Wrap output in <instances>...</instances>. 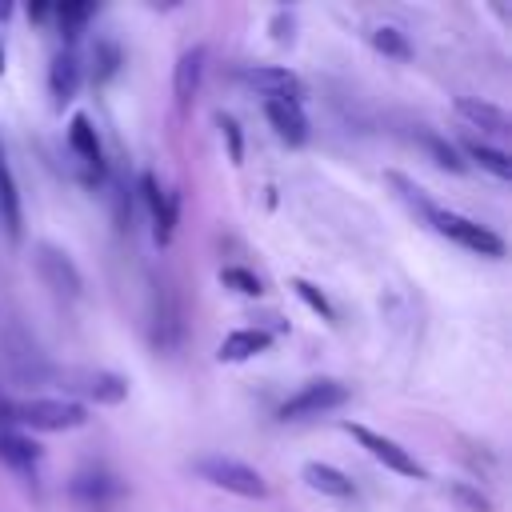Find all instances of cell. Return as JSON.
Masks as SVG:
<instances>
[{"instance_id": "obj_1", "label": "cell", "mask_w": 512, "mask_h": 512, "mask_svg": "<svg viewBox=\"0 0 512 512\" xmlns=\"http://www.w3.org/2000/svg\"><path fill=\"white\" fill-rule=\"evenodd\" d=\"M88 420L80 400L68 396H32V400H0V424H24L36 432H68Z\"/></svg>"}, {"instance_id": "obj_2", "label": "cell", "mask_w": 512, "mask_h": 512, "mask_svg": "<svg viewBox=\"0 0 512 512\" xmlns=\"http://www.w3.org/2000/svg\"><path fill=\"white\" fill-rule=\"evenodd\" d=\"M36 384H52L60 392H80L96 404H120L128 396V380L108 372V368H56V364H36L28 372Z\"/></svg>"}, {"instance_id": "obj_3", "label": "cell", "mask_w": 512, "mask_h": 512, "mask_svg": "<svg viewBox=\"0 0 512 512\" xmlns=\"http://www.w3.org/2000/svg\"><path fill=\"white\" fill-rule=\"evenodd\" d=\"M208 484H216V488H224V492H236V496H248V500H260L264 492H268V484H264V476L252 468V464H244V460H236V456H200L196 464H192Z\"/></svg>"}, {"instance_id": "obj_4", "label": "cell", "mask_w": 512, "mask_h": 512, "mask_svg": "<svg viewBox=\"0 0 512 512\" xmlns=\"http://www.w3.org/2000/svg\"><path fill=\"white\" fill-rule=\"evenodd\" d=\"M424 220H428L440 236L456 240V244L468 248V252H480V256H504V240H500L492 228H484V224H476V220H468V216H460V212L432 208Z\"/></svg>"}, {"instance_id": "obj_5", "label": "cell", "mask_w": 512, "mask_h": 512, "mask_svg": "<svg viewBox=\"0 0 512 512\" xmlns=\"http://www.w3.org/2000/svg\"><path fill=\"white\" fill-rule=\"evenodd\" d=\"M348 396H352V392H348V384H340V380H308V384H300V388L276 408V416H280V420L324 416V412L340 408Z\"/></svg>"}, {"instance_id": "obj_6", "label": "cell", "mask_w": 512, "mask_h": 512, "mask_svg": "<svg viewBox=\"0 0 512 512\" xmlns=\"http://www.w3.org/2000/svg\"><path fill=\"white\" fill-rule=\"evenodd\" d=\"M32 264H36V276L44 280V288H52L56 296H80V288H84V276H80V268H76V260L60 248V244H52V240H40L36 248H32Z\"/></svg>"}, {"instance_id": "obj_7", "label": "cell", "mask_w": 512, "mask_h": 512, "mask_svg": "<svg viewBox=\"0 0 512 512\" xmlns=\"http://www.w3.org/2000/svg\"><path fill=\"white\" fill-rule=\"evenodd\" d=\"M180 292L168 276L152 280V344L172 352L180 344V332H184V320H180Z\"/></svg>"}, {"instance_id": "obj_8", "label": "cell", "mask_w": 512, "mask_h": 512, "mask_svg": "<svg viewBox=\"0 0 512 512\" xmlns=\"http://www.w3.org/2000/svg\"><path fill=\"white\" fill-rule=\"evenodd\" d=\"M236 80L248 84V88H256L268 100H292V104H300V96H304L300 76L288 72V68H276V64H244V68H236Z\"/></svg>"}, {"instance_id": "obj_9", "label": "cell", "mask_w": 512, "mask_h": 512, "mask_svg": "<svg viewBox=\"0 0 512 512\" xmlns=\"http://www.w3.org/2000/svg\"><path fill=\"white\" fill-rule=\"evenodd\" d=\"M344 432L348 436H356L364 448H368V456H376L384 468H392V472H400V476H424V468H420V460L408 452V448H400L396 440H388V436H380V432H372V428H364V424H344Z\"/></svg>"}, {"instance_id": "obj_10", "label": "cell", "mask_w": 512, "mask_h": 512, "mask_svg": "<svg viewBox=\"0 0 512 512\" xmlns=\"http://www.w3.org/2000/svg\"><path fill=\"white\" fill-rule=\"evenodd\" d=\"M200 80H204V48L192 44L188 52H180L176 72H172V96H176V108H180V112H188V104L196 100Z\"/></svg>"}, {"instance_id": "obj_11", "label": "cell", "mask_w": 512, "mask_h": 512, "mask_svg": "<svg viewBox=\"0 0 512 512\" xmlns=\"http://www.w3.org/2000/svg\"><path fill=\"white\" fill-rule=\"evenodd\" d=\"M140 188H144V200H148V212H152V232H156V244H168L172 240V228H176V196L164 192L156 184V176H140Z\"/></svg>"}, {"instance_id": "obj_12", "label": "cell", "mask_w": 512, "mask_h": 512, "mask_svg": "<svg viewBox=\"0 0 512 512\" xmlns=\"http://www.w3.org/2000/svg\"><path fill=\"white\" fill-rule=\"evenodd\" d=\"M0 228L8 240H20L24 232V220H20V192H16V176H12V164H8V152L0 144Z\"/></svg>"}, {"instance_id": "obj_13", "label": "cell", "mask_w": 512, "mask_h": 512, "mask_svg": "<svg viewBox=\"0 0 512 512\" xmlns=\"http://www.w3.org/2000/svg\"><path fill=\"white\" fill-rule=\"evenodd\" d=\"M264 116H268V124L276 128L280 140H288V144H304L308 140V120H304L300 104H292V100H268L264 104Z\"/></svg>"}, {"instance_id": "obj_14", "label": "cell", "mask_w": 512, "mask_h": 512, "mask_svg": "<svg viewBox=\"0 0 512 512\" xmlns=\"http://www.w3.org/2000/svg\"><path fill=\"white\" fill-rule=\"evenodd\" d=\"M68 148L76 152V160H80L84 168H92V172L100 176V168H104L100 136H96V128H92V120H88L84 112H76V116H72V124H68Z\"/></svg>"}, {"instance_id": "obj_15", "label": "cell", "mask_w": 512, "mask_h": 512, "mask_svg": "<svg viewBox=\"0 0 512 512\" xmlns=\"http://www.w3.org/2000/svg\"><path fill=\"white\" fill-rule=\"evenodd\" d=\"M272 344V332L268 328H236V332H228L224 340H220V360H228V364H236V360H252V356H260L264 348Z\"/></svg>"}, {"instance_id": "obj_16", "label": "cell", "mask_w": 512, "mask_h": 512, "mask_svg": "<svg viewBox=\"0 0 512 512\" xmlns=\"http://www.w3.org/2000/svg\"><path fill=\"white\" fill-rule=\"evenodd\" d=\"M76 88H80V60H76V52L64 48V52L52 56V68H48V92H52L56 104H64V100L76 96Z\"/></svg>"}, {"instance_id": "obj_17", "label": "cell", "mask_w": 512, "mask_h": 512, "mask_svg": "<svg viewBox=\"0 0 512 512\" xmlns=\"http://www.w3.org/2000/svg\"><path fill=\"white\" fill-rule=\"evenodd\" d=\"M456 112H460L468 124H476V128H488V132H508V112H504L500 104H492V100L460 96V100H456Z\"/></svg>"}, {"instance_id": "obj_18", "label": "cell", "mask_w": 512, "mask_h": 512, "mask_svg": "<svg viewBox=\"0 0 512 512\" xmlns=\"http://www.w3.org/2000/svg\"><path fill=\"white\" fill-rule=\"evenodd\" d=\"M304 484L308 488H316V492H324V496H352V480L340 472V468H332V464H324V460H308L304 464Z\"/></svg>"}, {"instance_id": "obj_19", "label": "cell", "mask_w": 512, "mask_h": 512, "mask_svg": "<svg viewBox=\"0 0 512 512\" xmlns=\"http://www.w3.org/2000/svg\"><path fill=\"white\" fill-rule=\"evenodd\" d=\"M0 460H8L12 468H32L40 460V448L28 436H20V432L0 428Z\"/></svg>"}, {"instance_id": "obj_20", "label": "cell", "mask_w": 512, "mask_h": 512, "mask_svg": "<svg viewBox=\"0 0 512 512\" xmlns=\"http://www.w3.org/2000/svg\"><path fill=\"white\" fill-rule=\"evenodd\" d=\"M464 152H468L480 168H488L492 176H500V180L512 176V156H508L504 148H492V144H484V140H464Z\"/></svg>"}, {"instance_id": "obj_21", "label": "cell", "mask_w": 512, "mask_h": 512, "mask_svg": "<svg viewBox=\"0 0 512 512\" xmlns=\"http://www.w3.org/2000/svg\"><path fill=\"white\" fill-rule=\"evenodd\" d=\"M416 140L432 152V160H436L440 168H448V172H464V160H460L456 144H448V140H444V136H436V132H416Z\"/></svg>"}, {"instance_id": "obj_22", "label": "cell", "mask_w": 512, "mask_h": 512, "mask_svg": "<svg viewBox=\"0 0 512 512\" xmlns=\"http://www.w3.org/2000/svg\"><path fill=\"white\" fill-rule=\"evenodd\" d=\"M72 492L76 496H92V500H100V496H116L120 492V484L112 480V476H92V472H80L76 480H72Z\"/></svg>"}, {"instance_id": "obj_23", "label": "cell", "mask_w": 512, "mask_h": 512, "mask_svg": "<svg viewBox=\"0 0 512 512\" xmlns=\"http://www.w3.org/2000/svg\"><path fill=\"white\" fill-rule=\"evenodd\" d=\"M372 44L380 48V52H388V56H412V48H408V40H404V32L400 28H388V24H380V28H372Z\"/></svg>"}, {"instance_id": "obj_24", "label": "cell", "mask_w": 512, "mask_h": 512, "mask_svg": "<svg viewBox=\"0 0 512 512\" xmlns=\"http://www.w3.org/2000/svg\"><path fill=\"white\" fill-rule=\"evenodd\" d=\"M220 280H224V284H232V288H236V292H244V296H260V292H264L260 276H252V272H244V268H224V272H220Z\"/></svg>"}, {"instance_id": "obj_25", "label": "cell", "mask_w": 512, "mask_h": 512, "mask_svg": "<svg viewBox=\"0 0 512 512\" xmlns=\"http://www.w3.org/2000/svg\"><path fill=\"white\" fill-rule=\"evenodd\" d=\"M292 288H296V296H300V300H304L308 308H316V312H320L324 320H336V308H332V304L324 300V292H316V288H312L308 280H292Z\"/></svg>"}, {"instance_id": "obj_26", "label": "cell", "mask_w": 512, "mask_h": 512, "mask_svg": "<svg viewBox=\"0 0 512 512\" xmlns=\"http://www.w3.org/2000/svg\"><path fill=\"white\" fill-rule=\"evenodd\" d=\"M92 12H96L92 4H60V8H56V16H60V24H64L68 36H76V28H80Z\"/></svg>"}, {"instance_id": "obj_27", "label": "cell", "mask_w": 512, "mask_h": 512, "mask_svg": "<svg viewBox=\"0 0 512 512\" xmlns=\"http://www.w3.org/2000/svg\"><path fill=\"white\" fill-rule=\"evenodd\" d=\"M220 128H224V136H228V152H232V160H240V128H236V120L232 116H220Z\"/></svg>"}, {"instance_id": "obj_28", "label": "cell", "mask_w": 512, "mask_h": 512, "mask_svg": "<svg viewBox=\"0 0 512 512\" xmlns=\"http://www.w3.org/2000/svg\"><path fill=\"white\" fill-rule=\"evenodd\" d=\"M452 492H456L472 512H488V508H492V504H488V496H480V492H472V488H464V484H456Z\"/></svg>"}, {"instance_id": "obj_29", "label": "cell", "mask_w": 512, "mask_h": 512, "mask_svg": "<svg viewBox=\"0 0 512 512\" xmlns=\"http://www.w3.org/2000/svg\"><path fill=\"white\" fill-rule=\"evenodd\" d=\"M0 72H4V48H0Z\"/></svg>"}]
</instances>
